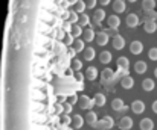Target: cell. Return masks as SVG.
<instances>
[{"label": "cell", "mask_w": 157, "mask_h": 130, "mask_svg": "<svg viewBox=\"0 0 157 130\" xmlns=\"http://www.w3.org/2000/svg\"><path fill=\"white\" fill-rule=\"evenodd\" d=\"M84 118L81 117V115H73L72 117V124H73V127L75 129H81L82 126H84Z\"/></svg>", "instance_id": "cell-23"}, {"label": "cell", "mask_w": 157, "mask_h": 130, "mask_svg": "<svg viewBox=\"0 0 157 130\" xmlns=\"http://www.w3.org/2000/svg\"><path fill=\"white\" fill-rule=\"evenodd\" d=\"M145 103L142 101V100H134L133 103H131V111H133V114H136V115H140V114H144L145 112Z\"/></svg>", "instance_id": "cell-2"}, {"label": "cell", "mask_w": 157, "mask_h": 130, "mask_svg": "<svg viewBox=\"0 0 157 130\" xmlns=\"http://www.w3.org/2000/svg\"><path fill=\"white\" fill-rule=\"evenodd\" d=\"M147 70H148L147 62H144V61H137V62L134 64V71H136L137 74H144Z\"/></svg>", "instance_id": "cell-18"}, {"label": "cell", "mask_w": 157, "mask_h": 130, "mask_svg": "<svg viewBox=\"0 0 157 130\" xmlns=\"http://www.w3.org/2000/svg\"><path fill=\"white\" fill-rule=\"evenodd\" d=\"M139 127H140V130H153L154 129V121L151 118H144V120H140Z\"/></svg>", "instance_id": "cell-12"}, {"label": "cell", "mask_w": 157, "mask_h": 130, "mask_svg": "<svg viewBox=\"0 0 157 130\" xmlns=\"http://www.w3.org/2000/svg\"><path fill=\"white\" fill-rule=\"evenodd\" d=\"M63 109H64V114H70L72 112V103H69V101L64 103V107Z\"/></svg>", "instance_id": "cell-38"}, {"label": "cell", "mask_w": 157, "mask_h": 130, "mask_svg": "<svg viewBox=\"0 0 157 130\" xmlns=\"http://www.w3.org/2000/svg\"><path fill=\"white\" fill-rule=\"evenodd\" d=\"M86 121H87L92 127H95V126H96V123H98V115H96V112L90 111V112L87 114V117H86Z\"/></svg>", "instance_id": "cell-22"}, {"label": "cell", "mask_w": 157, "mask_h": 130, "mask_svg": "<svg viewBox=\"0 0 157 130\" xmlns=\"http://www.w3.org/2000/svg\"><path fill=\"white\" fill-rule=\"evenodd\" d=\"M148 58H150L151 61H157V47L150 48V51H148Z\"/></svg>", "instance_id": "cell-34"}, {"label": "cell", "mask_w": 157, "mask_h": 130, "mask_svg": "<svg viewBox=\"0 0 157 130\" xmlns=\"http://www.w3.org/2000/svg\"><path fill=\"white\" fill-rule=\"evenodd\" d=\"M82 40L86 41V43H90V41H93V40H96V33L93 32V29L90 27V26H87L86 29H84V33H82Z\"/></svg>", "instance_id": "cell-9"}, {"label": "cell", "mask_w": 157, "mask_h": 130, "mask_svg": "<svg viewBox=\"0 0 157 130\" xmlns=\"http://www.w3.org/2000/svg\"><path fill=\"white\" fill-rule=\"evenodd\" d=\"M84 59L86 61H93L95 59V48L93 47H87L84 50Z\"/></svg>", "instance_id": "cell-31"}, {"label": "cell", "mask_w": 157, "mask_h": 130, "mask_svg": "<svg viewBox=\"0 0 157 130\" xmlns=\"http://www.w3.org/2000/svg\"><path fill=\"white\" fill-rule=\"evenodd\" d=\"M93 100H95V104L99 106V107H102V106L105 104V101H107V98H105L104 94H95Z\"/></svg>", "instance_id": "cell-29"}, {"label": "cell", "mask_w": 157, "mask_h": 130, "mask_svg": "<svg viewBox=\"0 0 157 130\" xmlns=\"http://www.w3.org/2000/svg\"><path fill=\"white\" fill-rule=\"evenodd\" d=\"M110 2H111V0H99V3H101L102 6H107V5H110Z\"/></svg>", "instance_id": "cell-41"}, {"label": "cell", "mask_w": 157, "mask_h": 130, "mask_svg": "<svg viewBox=\"0 0 157 130\" xmlns=\"http://www.w3.org/2000/svg\"><path fill=\"white\" fill-rule=\"evenodd\" d=\"M78 100H79V98H76V97H70V98H69V103H72V104H73V103H76Z\"/></svg>", "instance_id": "cell-42"}, {"label": "cell", "mask_w": 157, "mask_h": 130, "mask_svg": "<svg viewBox=\"0 0 157 130\" xmlns=\"http://www.w3.org/2000/svg\"><path fill=\"white\" fill-rule=\"evenodd\" d=\"M154 88H156V83H154V80H153V79L147 77V79H144V80H142V89H144V91L151 92Z\"/></svg>", "instance_id": "cell-13"}, {"label": "cell", "mask_w": 157, "mask_h": 130, "mask_svg": "<svg viewBox=\"0 0 157 130\" xmlns=\"http://www.w3.org/2000/svg\"><path fill=\"white\" fill-rule=\"evenodd\" d=\"M139 23H140V20H139V17L136 15V14H128V17L125 18V24L128 26V27H137L139 26Z\"/></svg>", "instance_id": "cell-4"}, {"label": "cell", "mask_w": 157, "mask_h": 130, "mask_svg": "<svg viewBox=\"0 0 157 130\" xmlns=\"http://www.w3.org/2000/svg\"><path fill=\"white\" fill-rule=\"evenodd\" d=\"M96 3H98V0H86V5H87L89 9H93L96 6Z\"/></svg>", "instance_id": "cell-37"}, {"label": "cell", "mask_w": 157, "mask_h": 130, "mask_svg": "<svg viewBox=\"0 0 157 130\" xmlns=\"http://www.w3.org/2000/svg\"><path fill=\"white\" fill-rule=\"evenodd\" d=\"M78 24L82 26V27L90 26V17H89L87 14H79V21H78Z\"/></svg>", "instance_id": "cell-28"}, {"label": "cell", "mask_w": 157, "mask_h": 130, "mask_svg": "<svg viewBox=\"0 0 157 130\" xmlns=\"http://www.w3.org/2000/svg\"><path fill=\"white\" fill-rule=\"evenodd\" d=\"M116 64H117V67H119L121 70H125V71H128V67H130V61H128V58H125V56H121V58H117Z\"/></svg>", "instance_id": "cell-17"}, {"label": "cell", "mask_w": 157, "mask_h": 130, "mask_svg": "<svg viewBox=\"0 0 157 130\" xmlns=\"http://www.w3.org/2000/svg\"><path fill=\"white\" fill-rule=\"evenodd\" d=\"M98 77V68L96 67H89L86 70V79L87 80H95Z\"/></svg>", "instance_id": "cell-19"}, {"label": "cell", "mask_w": 157, "mask_h": 130, "mask_svg": "<svg viewBox=\"0 0 157 130\" xmlns=\"http://www.w3.org/2000/svg\"><path fill=\"white\" fill-rule=\"evenodd\" d=\"M76 79H78L79 82H82V76H81V74H76Z\"/></svg>", "instance_id": "cell-44"}, {"label": "cell", "mask_w": 157, "mask_h": 130, "mask_svg": "<svg viewBox=\"0 0 157 130\" xmlns=\"http://www.w3.org/2000/svg\"><path fill=\"white\" fill-rule=\"evenodd\" d=\"M93 17H95V23L96 24H101L105 18V11L104 9H96L95 14H93Z\"/></svg>", "instance_id": "cell-26"}, {"label": "cell", "mask_w": 157, "mask_h": 130, "mask_svg": "<svg viewBox=\"0 0 157 130\" xmlns=\"http://www.w3.org/2000/svg\"><path fill=\"white\" fill-rule=\"evenodd\" d=\"M70 33H72V37H73V38H78V37H81V35L84 33V27H82V26H79V24L76 23V24H73V26H72V32H70Z\"/></svg>", "instance_id": "cell-25"}, {"label": "cell", "mask_w": 157, "mask_h": 130, "mask_svg": "<svg viewBox=\"0 0 157 130\" xmlns=\"http://www.w3.org/2000/svg\"><path fill=\"white\" fill-rule=\"evenodd\" d=\"M130 51L133 54H140L144 51V44L140 43V41H131V44H130Z\"/></svg>", "instance_id": "cell-11"}, {"label": "cell", "mask_w": 157, "mask_h": 130, "mask_svg": "<svg viewBox=\"0 0 157 130\" xmlns=\"http://www.w3.org/2000/svg\"><path fill=\"white\" fill-rule=\"evenodd\" d=\"M121 86L124 88V89H131V88L134 86V79H133L130 74L124 76V77L121 79Z\"/></svg>", "instance_id": "cell-6"}, {"label": "cell", "mask_w": 157, "mask_h": 130, "mask_svg": "<svg viewBox=\"0 0 157 130\" xmlns=\"http://www.w3.org/2000/svg\"><path fill=\"white\" fill-rule=\"evenodd\" d=\"M133 127V120L130 117H122L119 121V129L121 130H130Z\"/></svg>", "instance_id": "cell-10"}, {"label": "cell", "mask_w": 157, "mask_h": 130, "mask_svg": "<svg viewBox=\"0 0 157 130\" xmlns=\"http://www.w3.org/2000/svg\"><path fill=\"white\" fill-rule=\"evenodd\" d=\"M144 29H145L147 33H154V32L157 30V23L154 21V20H148V21H145Z\"/></svg>", "instance_id": "cell-15"}, {"label": "cell", "mask_w": 157, "mask_h": 130, "mask_svg": "<svg viewBox=\"0 0 157 130\" xmlns=\"http://www.w3.org/2000/svg\"><path fill=\"white\" fill-rule=\"evenodd\" d=\"M111 109L116 111V112H124V111H127V104L124 103V100L114 98V100L111 101Z\"/></svg>", "instance_id": "cell-5"}, {"label": "cell", "mask_w": 157, "mask_h": 130, "mask_svg": "<svg viewBox=\"0 0 157 130\" xmlns=\"http://www.w3.org/2000/svg\"><path fill=\"white\" fill-rule=\"evenodd\" d=\"M156 8V0H142V9L144 11H153Z\"/></svg>", "instance_id": "cell-27"}, {"label": "cell", "mask_w": 157, "mask_h": 130, "mask_svg": "<svg viewBox=\"0 0 157 130\" xmlns=\"http://www.w3.org/2000/svg\"><path fill=\"white\" fill-rule=\"evenodd\" d=\"M72 26H73L72 23H69L67 20H64V23H63V27H61V29H63L64 32H67V33H70V32H72Z\"/></svg>", "instance_id": "cell-35"}, {"label": "cell", "mask_w": 157, "mask_h": 130, "mask_svg": "<svg viewBox=\"0 0 157 130\" xmlns=\"http://www.w3.org/2000/svg\"><path fill=\"white\" fill-rule=\"evenodd\" d=\"M72 68H73L75 71H79V70L82 68V62H81L79 59H73V61H72Z\"/></svg>", "instance_id": "cell-33"}, {"label": "cell", "mask_w": 157, "mask_h": 130, "mask_svg": "<svg viewBox=\"0 0 157 130\" xmlns=\"http://www.w3.org/2000/svg\"><path fill=\"white\" fill-rule=\"evenodd\" d=\"M66 2L69 3V6H70V5H73V6H75V5H76V3H78L79 0H66Z\"/></svg>", "instance_id": "cell-43"}, {"label": "cell", "mask_w": 157, "mask_h": 130, "mask_svg": "<svg viewBox=\"0 0 157 130\" xmlns=\"http://www.w3.org/2000/svg\"><path fill=\"white\" fill-rule=\"evenodd\" d=\"M101 77H102L104 82H110V80H113L114 73H113V70H110V68H104L102 73H101Z\"/></svg>", "instance_id": "cell-24"}, {"label": "cell", "mask_w": 157, "mask_h": 130, "mask_svg": "<svg viewBox=\"0 0 157 130\" xmlns=\"http://www.w3.org/2000/svg\"><path fill=\"white\" fill-rule=\"evenodd\" d=\"M75 40H76V38H73V37H72V33H67V37H66V41H64V43L67 44V45H70V44H73Z\"/></svg>", "instance_id": "cell-39"}, {"label": "cell", "mask_w": 157, "mask_h": 130, "mask_svg": "<svg viewBox=\"0 0 157 130\" xmlns=\"http://www.w3.org/2000/svg\"><path fill=\"white\" fill-rule=\"evenodd\" d=\"M99 61H101V64H110L111 61H113V54H111V51H102L101 54H99Z\"/></svg>", "instance_id": "cell-21"}, {"label": "cell", "mask_w": 157, "mask_h": 130, "mask_svg": "<svg viewBox=\"0 0 157 130\" xmlns=\"http://www.w3.org/2000/svg\"><path fill=\"white\" fill-rule=\"evenodd\" d=\"M111 6H113V11H114L116 14H122V12H125V9H127V5H125L124 0H114Z\"/></svg>", "instance_id": "cell-7"}, {"label": "cell", "mask_w": 157, "mask_h": 130, "mask_svg": "<svg viewBox=\"0 0 157 130\" xmlns=\"http://www.w3.org/2000/svg\"><path fill=\"white\" fill-rule=\"evenodd\" d=\"M72 45H73V50H75L76 53H79V51H84V50H86V41H84V40H78V38H76V40L73 41Z\"/></svg>", "instance_id": "cell-20"}, {"label": "cell", "mask_w": 157, "mask_h": 130, "mask_svg": "<svg viewBox=\"0 0 157 130\" xmlns=\"http://www.w3.org/2000/svg\"><path fill=\"white\" fill-rule=\"evenodd\" d=\"M108 41H110L108 33H105V32H99V33H96V43H98V45H107Z\"/></svg>", "instance_id": "cell-16"}, {"label": "cell", "mask_w": 157, "mask_h": 130, "mask_svg": "<svg viewBox=\"0 0 157 130\" xmlns=\"http://www.w3.org/2000/svg\"><path fill=\"white\" fill-rule=\"evenodd\" d=\"M113 126H114V121H113V118L107 115V117H104L101 121H98V123H96V126H95V127H102L104 130H108V129H111Z\"/></svg>", "instance_id": "cell-3"}, {"label": "cell", "mask_w": 157, "mask_h": 130, "mask_svg": "<svg viewBox=\"0 0 157 130\" xmlns=\"http://www.w3.org/2000/svg\"><path fill=\"white\" fill-rule=\"evenodd\" d=\"M61 121H63V124H66V126H69V124H72V118L67 115V114H64L63 117H61Z\"/></svg>", "instance_id": "cell-36"}, {"label": "cell", "mask_w": 157, "mask_h": 130, "mask_svg": "<svg viewBox=\"0 0 157 130\" xmlns=\"http://www.w3.org/2000/svg\"><path fill=\"white\" fill-rule=\"evenodd\" d=\"M78 104H79L81 109H84V111H90V109L95 106V100L90 98L89 95H81L79 100H78Z\"/></svg>", "instance_id": "cell-1"}, {"label": "cell", "mask_w": 157, "mask_h": 130, "mask_svg": "<svg viewBox=\"0 0 157 130\" xmlns=\"http://www.w3.org/2000/svg\"><path fill=\"white\" fill-rule=\"evenodd\" d=\"M107 24H108V27H111V29H117L119 26H121V18L114 14V15H110V17H107Z\"/></svg>", "instance_id": "cell-8"}, {"label": "cell", "mask_w": 157, "mask_h": 130, "mask_svg": "<svg viewBox=\"0 0 157 130\" xmlns=\"http://www.w3.org/2000/svg\"><path fill=\"white\" fill-rule=\"evenodd\" d=\"M86 9H87V5H86V2H82V0H79V2L75 5V11H76L78 14H84Z\"/></svg>", "instance_id": "cell-32"}, {"label": "cell", "mask_w": 157, "mask_h": 130, "mask_svg": "<svg viewBox=\"0 0 157 130\" xmlns=\"http://www.w3.org/2000/svg\"><path fill=\"white\" fill-rule=\"evenodd\" d=\"M67 21L69 23H72V24H76L78 21H79V15H78V12L73 9V11H69V18H67Z\"/></svg>", "instance_id": "cell-30"}, {"label": "cell", "mask_w": 157, "mask_h": 130, "mask_svg": "<svg viewBox=\"0 0 157 130\" xmlns=\"http://www.w3.org/2000/svg\"><path fill=\"white\" fill-rule=\"evenodd\" d=\"M151 109H153V112H154V114H157V100H154V101H153Z\"/></svg>", "instance_id": "cell-40"}, {"label": "cell", "mask_w": 157, "mask_h": 130, "mask_svg": "<svg viewBox=\"0 0 157 130\" xmlns=\"http://www.w3.org/2000/svg\"><path fill=\"white\" fill-rule=\"evenodd\" d=\"M128 3H134V2H137V0H127Z\"/></svg>", "instance_id": "cell-46"}, {"label": "cell", "mask_w": 157, "mask_h": 130, "mask_svg": "<svg viewBox=\"0 0 157 130\" xmlns=\"http://www.w3.org/2000/svg\"><path fill=\"white\" fill-rule=\"evenodd\" d=\"M154 77H156V79H157V67H156V68H154Z\"/></svg>", "instance_id": "cell-45"}, {"label": "cell", "mask_w": 157, "mask_h": 130, "mask_svg": "<svg viewBox=\"0 0 157 130\" xmlns=\"http://www.w3.org/2000/svg\"><path fill=\"white\" fill-rule=\"evenodd\" d=\"M124 47H125V40H124L121 35L113 37V48H116V50H122Z\"/></svg>", "instance_id": "cell-14"}]
</instances>
